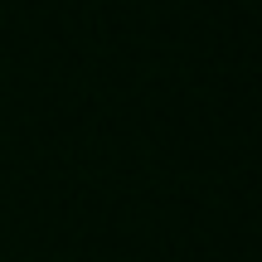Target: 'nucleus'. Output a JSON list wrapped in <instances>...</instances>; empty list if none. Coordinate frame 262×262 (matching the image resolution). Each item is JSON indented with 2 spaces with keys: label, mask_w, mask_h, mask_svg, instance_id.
I'll return each instance as SVG.
<instances>
[]
</instances>
